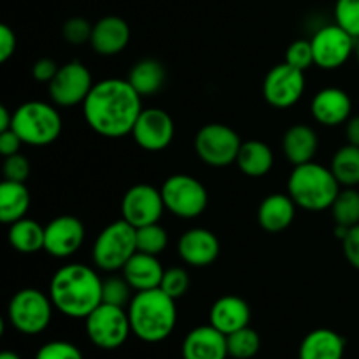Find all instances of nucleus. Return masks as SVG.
Here are the masks:
<instances>
[{"label":"nucleus","mask_w":359,"mask_h":359,"mask_svg":"<svg viewBox=\"0 0 359 359\" xmlns=\"http://www.w3.org/2000/svg\"><path fill=\"white\" fill-rule=\"evenodd\" d=\"M142 112V97L128 79L109 77L98 81L83 104V114L95 133L107 139H121L132 133Z\"/></svg>","instance_id":"1"},{"label":"nucleus","mask_w":359,"mask_h":359,"mask_svg":"<svg viewBox=\"0 0 359 359\" xmlns=\"http://www.w3.org/2000/svg\"><path fill=\"white\" fill-rule=\"evenodd\" d=\"M102 284L104 280L91 266L69 263L53 273L48 294L63 316L86 319L102 304Z\"/></svg>","instance_id":"2"},{"label":"nucleus","mask_w":359,"mask_h":359,"mask_svg":"<svg viewBox=\"0 0 359 359\" xmlns=\"http://www.w3.org/2000/svg\"><path fill=\"white\" fill-rule=\"evenodd\" d=\"M126 311L132 333L147 344L163 342L172 335L177 323L175 300L160 287L133 294Z\"/></svg>","instance_id":"3"},{"label":"nucleus","mask_w":359,"mask_h":359,"mask_svg":"<svg viewBox=\"0 0 359 359\" xmlns=\"http://www.w3.org/2000/svg\"><path fill=\"white\" fill-rule=\"evenodd\" d=\"M340 191V182L333 175L332 168L316 161L297 165L287 177V195L300 209L309 212L332 209Z\"/></svg>","instance_id":"4"},{"label":"nucleus","mask_w":359,"mask_h":359,"mask_svg":"<svg viewBox=\"0 0 359 359\" xmlns=\"http://www.w3.org/2000/svg\"><path fill=\"white\" fill-rule=\"evenodd\" d=\"M62 128V116L55 104L30 100L21 104L14 111L13 130L20 135L23 144H28V146H49L58 139Z\"/></svg>","instance_id":"5"},{"label":"nucleus","mask_w":359,"mask_h":359,"mask_svg":"<svg viewBox=\"0 0 359 359\" xmlns=\"http://www.w3.org/2000/svg\"><path fill=\"white\" fill-rule=\"evenodd\" d=\"M137 252V228L128 221H112L98 233L91 249V258L97 269L104 272H116L123 270Z\"/></svg>","instance_id":"6"},{"label":"nucleus","mask_w":359,"mask_h":359,"mask_svg":"<svg viewBox=\"0 0 359 359\" xmlns=\"http://www.w3.org/2000/svg\"><path fill=\"white\" fill-rule=\"evenodd\" d=\"M53 305L49 294L35 287L20 290L9 302L7 319L23 335H39L49 326L53 318Z\"/></svg>","instance_id":"7"},{"label":"nucleus","mask_w":359,"mask_h":359,"mask_svg":"<svg viewBox=\"0 0 359 359\" xmlns=\"http://www.w3.org/2000/svg\"><path fill=\"white\" fill-rule=\"evenodd\" d=\"M165 209L182 219H193L205 212L209 193L196 177L188 174H174L161 184Z\"/></svg>","instance_id":"8"},{"label":"nucleus","mask_w":359,"mask_h":359,"mask_svg":"<svg viewBox=\"0 0 359 359\" xmlns=\"http://www.w3.org/2000/svg\"><path fill=\"white\" fill-rule=\"evenodd\" d=\"M84 321L88 339L98 349H118L132 335L128 311L116 305L100 304Z\"/></svg>","instance_id":"9"},{"label":"nucleus","mask_w":359,"mask_h":359,"mask_svg":"<svg viewBox=\"0 0 359 359\" xmlns=\"http://www.w3.org/2000/svg\"><path fill=\"white\" fill-rule=\"evenodd\" d=\"M241 147V135L224 123H207L195 137L196 154L203 163L214 168L235 163Z\"/></svg>","instance_id":"10"},{"label":"nucleus","mask_w":359,"mask_h":359,"mask_svg":"<svg viewBox=\"0 0 359 359\" xmlns=\"http://www.w3.org/2000/svg\"><path fill=\"white\" fill-rule=\"evenodd\" d=\"M95 83L90 69L84 63L74 62L60 65L55 79L48 84L51 102L58 107H74L84 104Z\"/></svg>","instance_id":"11"},{"label":"nucleus","mask_w":359,"mask_h":359,"mask_svg":"<svg viewBox=\"0 0 359 359\" xmlns=\"http://www.w3.org/2000/svg\"><path fill=\"white\" fill-rule=\"evenodd\" d=\"M305 91V72L283 62L272 67L263 79V97L272 107L287 109L302 100Z\"/></svg>","instance_id":"12"},{"label":"nucleus","mask_w":359,"mask_h":359,"mask_svg":"<svg viewBox=\"0 0 359 359\" xmlns=\"http://www.w3.org/2000/svg\"><path fill=\"white\" fill-rule=\"evenodd\" d=\"M314 63L323 70L340 69L354 53L356 39L337 23L321 27L311 39Z\"/></svg>","instance_id":"13"},{"label":"nucleus","mask_w":359,"mask_h":359,"mask_svg":"<svg viewBox=\"0 0 359 359\" xmlns=\"http://www.w3.org/2000/svg\"><path fill=\"white\" fill-rule=\"evenodd\" d=\"M135 144L144 151L158 153L167 149L175 135V125L172 116L160 107L142 109L133 125L132 133Z\"/></svg>","instance_id":"14"},{"label":"nucleus","mask_w":359,"mask_h":359,"mask_svg":"<svg viewBox=\"0 0 359 359\" xmlns=\"http://www.w3.org/2000/svg\"><path fill=\"white\" fill-rule=\"evenodd\" d=\"M165 202L161 189L151 184H135L121 198V217L132 226L140 228L158 223L163 216Z\"/></svg>","instance_id":"15"},{"label":"nucleus","mask_w":359,"mask_h":359,"mask_svg":"<svg viewBox=\"0 0 359 359\" xmlns=\"http://www.w3.org/2000/svg\"><path fill=\"white\" fill-rule=\"evenodd\" d=\"M44 251L58 259H65L76 255L86 237V228H84L83 221L76 216H69V214L53 217L44 226Z\"/></svg>","instance_id":"16"},{"label":"nucleus","mask_w":359,"mask_h":359,"mask_svg":"<svg viewBox=\"0 0 359 359\" xmlns=\"http://www.w3.org/2000/svg\"><path fill=\"white\" fill-rule=\"evenodd\" d=\"M177 252L186 265L205 269L219 258V238L207 228H189L179 237Z\"/></svg>","instance_id":"17"},{"label":"nucleus","mask_w":359,"mask_h":359,"mask_svg":"<svg viewBox=\"0 0 359 359\" xmlns=\"http://www.w3.org/2000/svg\"><path fill=\"white\" fill-rule=\"evenodd\" d=\"M311 112L323 126L346 125L353 112V100L342 88H323L312 98Z\"/></svg>","instance_id":"18"},{"label":"nucleus","mask_w":359,"mask_h":359,"mask_svg":"<svg viewBox=\"0 0 359 359\" xmlns=\"http://www.w3.org/2000/svg\"><path fill=\"white\" fill-rule=\"evenodd\" d=\"M130 25L119 16H104L93 23L91 48L100 56H116L130 44Z\"/></svg>","instance_id":"19"},{"label":"nucleus","mask_w":359,"mask_h":359,"mask_svg":"<svg viewBox=\"0 0 359 359\" xmlns=\"http://www.w3.org/2000/svg\"><path fill=\"white\" fill-rule=\"evenodd\" d=\"M226 335L212 325L193 328L182 342V359H226Z\"/></svg>","instance_id":"20"},{"label":"nucleus","mask_w":359,"mask_h":359,"mask_svg":"<svg viewBox=\"0 0 359 359\" xmlns=\"http://www.w3.org/2000/svg\"><path fill=\"white\" fill-rule=\"evenodd\" d=\"M209 321L221 333L230 335V333L249 326L251 307L244 298L237 297V294H226V297L217 298L212 304L209 312Z\"/></svg>","instance_id":"21"},{"label":"nucleus","mask_w":359,"mask_h":359,"mask_svg":"<svg viewBox=\"0 0 359 359\" xmlns=\"http://www.w3.org/2000/svg\"><path fill=\"white\" fill-rule=\"evenodd\" d=\"M121 272L126 283L132 286V290L139 293V291H149L160 287L165 269L161 266L158 256L137 251L128 259V263L123 266Z\"/></svg>","instance_id":"22"},{"label":"nucleus","mask_w":359,"mask_h":359,"mask_svg":"<svg viewBox=\"0 0 359 359\" xmlns=\"http://www.w3.org/2000/svg\"><path fill=\"white\" fill-rule=\"evenodd\" d=\"M297 203L290 195L273 193L258 207V223L269 233H280L291 226L297 216Z\"/></svg>","instance_id":"23"},{"label":"nucleus","mask_w":359,"mask_h":359,"mask_svg":"<svg viewBox=\"0 0 359 359\" xmlns=\"http://www.w3.org/2000/svg\"><path fill=\"white\" fill-rule=\"evenodd\" d=\"M346 340L330 328H318L302 340L298 359H344Z\"/></svg>","instance_id":"24"},{"label":"nucleus","mask_w":359,"mask_h":359,"mask_svg":"<svg viewBox=\"0 0 359 359\" xmlns=\"http://www.w3.org/2000/svg\"><path fill=\"white\" fill-rule=\"evenodd\" d=\"M318 133L309 125H293L286 130L283 137V151L286 160L293 167L314 161L318 153Z\"/></svg>","instance_id":"25"},{"label":"nucleus","mask_w":359,"mask_h":359,"mask_svg":"<svg viewBox=\"0 0 359 359\" xmlns=\"http://www.w3.org/2000/svg\"><path fill=\"white\" fill-rule=\"evenodd\" d=\"M32 196L30 189L25 182L6 181L0 184V221L4 224H13L27 217L30 209Z\"/></svg>","instance_id":"26"},{"label":"nucleus","mask_w":359,"mask_h":359,"mask_svg":"<svg viewBox=\"0 0 359 359\" xmlns=\"http://www.w3.org/2000/svg\"><path fill=\"white\" fill-rule=\"evenodd\" d=\"M273 151L262 140H245L242 142L237 156V167L248 177H263L273 168Z\"/></svg>","instance_id":"27"},{"label":"nucleus","mask_w":359,"mask_h":359,"mask_svg":"<svg viewBox=\"0 0 359 359\" xmlns=\"http://www.w3.org/2000/svg\"><path fill=\"white\" fill-rule=\"evenodd\" d=\"M167 72L165 67L154 58H144L132 67L128 74V83L140 97L156 95L163 88Z\"/></svg>","instance_id":"28"},{"label":"nucleus","mask_w":359,"mask_h":359,"mask_svg":"<svg viewBox=\"0 0 359 359\" xmlns=\"http://www.w3.org/2000/svg\"><path fill=\"white\" fill-rule=\"evenodd\" d=\"M44 226L30 217H23L9 224V233H7L11 248L21 255H35L44 251Z\"/></svg>","instance_id":"29"},{"label":"nucleus","mask_w":359,"mask_h":359,"mask_svg":"<svg viewBox=\"0 0 359 359\" xmlns=\"http://www.w3.org/2000/svg\"><path fill=\"white\" fill-rule=\"evenodd\" d=\"M333 175L344 188H356L359 186V147L346 144L340 147L332 158Z\"/></svg>","instance_id":"30"},{"label":"nucleus","mask_w":359,"mask_h":359,"mask_svg":"<svg viewBox=\"0 0 359 359\" xmlns=\"http://www.w3.org/2000/svg\"><path fill=\"white\" fill-rule=\"evenodd\" d=\"M332 216L335 224L356 226L359 224V191L356 188H344L332 205Z\"/></svg>","instance_id":"31"},{"label":"nucleus","mask_w":359,"mask_h":359,"mask_svg":"<svg viewBox=\"0 0 359 359\" xmlns=\"http://www.w3.org/2000/svg\"><path fill=\"white\" fill-rule=\"evenodd\" d=\"M228 344V356L233 359H251L258 354L259 347H262V340L259 335L252 328L245 326V328L238 330V332L226 335Z\"/></svg>","instance_id":"32"},{"label":"nucleus","mask_w":359,"mask_h":359,"mask_svg":"<svg viewBox=\"0 0 359 359\" xmlns=\"http://www.w3.org/2000/svg\"><path fill=\"white\" fill-rule=\"evenodd\" d=\"M168 245V233L160 223L137 228V251L147 255H161Z\"/></svg>","instance_id":"33"},{"label":"nucleus","mask_w":359,"mask_h":359,"mask_svg":"<svg viewBox=\"0 0 359 359\" xmlns=\"http://www.w3.org/2000/svg\"><path fill=\"white\" fill-rule=\"evenodd\" d=\"M132 291V286L126 283L125 277H111L102 284V304L128 309L133 298Z\"/></svg>","instance_id":"34"},{"label":"nucleus","mask_w":359,"mask_h":359,"mask_svg":"<svg viewBox=\"0 0 359 359\" xmlns=\"http://www.w3.org/2000/svg\"><path fill=\"white\" fill-rule=\"evenodd\" d=\"M335 23L354 39L359 37V0H337Z\"/></svg>","instance_id":"35"},{"label":"nucleus","mask_w":359,"mask_h":359,"mask_svg":"<svg viewBox=\"0 0 359 359\" xmlns=\"http://www.w3.org/2000/svg\"><path fill=\"white\" fill-rule=\"evenodd\" d=\"M160 290L165 291L174 300L184 297L189 290V273L181 266H172V269L165 270Z\"/></svg>","instance_id":"36"},{"label":"nucleus","mask_w":359,"mask_h":359,"mask_svg":"<svg viewBox=\"0 0 359 359\" xmlns=\"http://www.w3.org/2000/svg\"><path fill=\"white\" fill-rule=\"evenodd\" d=\"M91 32H93V25L86 20V18L74 16L63 23L62 34L69 44L81 46L91 41Z\"/></svg>","instance_id":"37"},{"label":"nucleus","mask_w":359,"mask_h":359,"mask_svg":"<svg viewBox=\"0 0 359 359\" xmlns=\"http://www.w3.org/2000/svg\"><path fill=\"white\" fill-rule=\"evenodd\" d=\"M286 63L298 70H309L314 63V51H312V44L307 39H300V41L291 42L290 48L286 51Z\"/></svg>","instance_id":"38"},{"label":"nucleus","mask_w":359,"mask_h":359,"mask_svg":"<svg viewBox=\"0 0 359 359\" xmlns=\"http://www.w3.org/2000/svg\"><path fill=\"white\" fill-rule=\"evenodd\" d=\"M35 359H84L79 347L65 340H55L48 342L37 351Z\"/></svg>","instance_id":"39"},{"label":"nucleus","mask_w":359,"mask_h":359,"mask_svg":"<svg viewBox=\"0 0 359 359\" xmlns=\"http://www.w3.org/2000/svg\"><path fill=\"white\" fill-rule=\"evenodd\" d=\"M30 160L27 156H23L21 153L13 154V156H7L4 160V177L6 181H14V182H27L28 175H30Z\"/></svg>","instance_id":"40"},{"label":"nucleus","mask_w":359,"mask_h":359,"mask_svg":"<svg viewBox=\"0 0 359 359\" xmlns=\"http://www.w3.org/2000/svg\"><path fill=\"white\" fill-rule=\"evenodd\" d=\"M342 251L347 263L359 270V224L349 228V233L342 241Z\"/></svg>","instance_id":"41"},{"label":"nucleus","mask_w":359,"mask_h":359,"mask_svg":"<svg viewBox=\"0 0 359 359\" xmlns=\"http://www.w3.org/2000/svg\"><path fill=\"white\" fill-rule=\"evenodd\" d=\"M16 46L18 39L13 28L6 23L0 25V62H9L14 56V53H16Z\"/></svg>","instance_id":"42"},{"label":"nucleus","mask_w":359,"mask_h":359,"mask_svg":"<svg viewBox=\"0 0 359 359\" xmlns=\"http://www.w3.org/2000/svg\"><path fill=\"white\" fill-rule=\"evenodd\" d=\"M60 65L51 58H41L34 63V69H32V76L37 83H46L49 84L55 79L56 72H58Z\"/></svg>","instance_id":"43"},{"label":"nucleus","mask_w":359,"mask_h":359,"mask_svg":"<svg viewBox=\"0 0 359 359\" xmlns=\"http://www.w3.org/2000/svg\"><path fill=\"white\" fill-rule=\"evenodd\" d=\"M21 146H23V140L20 139V135L13 128L0 132V154L4 158L20 153Z\"/></svg>","instance_id":"44"},{"label":"nucleus","mask_w":359,"mask_h":359,"mask_svg":"<svg viewBox=\"0 0 359 359\" xmlns=\"http://www.w3.org/2000/svg\"><path fill=\"white\" fill-rule=\"evenodd\" d=\"M346 139L347 144L359 147V116H351L346 123Z\"/></svg>","instance_id":"45"},{"label":"nucleus","mask_w":359,"mask_h":359,"mask_svg":"<svg viewBox=\"0 0 359 359\" xmlns=\"http://www.w3.org/2000/svg\"><path fill=\"white\" fill-rule=\"evenodd\" d=\"M13 116L14 112H11L6 105L0 107V132L13 128Z\"/></svg>","instance_id":"46"},{"label":"nucleus","mask_w":359,"mask_h":359,"mask_svg":"<svg viewBox=\"0 0 359 359\" xmlns=\"http://www.w3.org/2000/svg\"><path fill=\"white\" fill-rule=\"evenodd\" d=\"M0 359H21L18 356L16 353H13V351H4L2 354H0Z\"/></svg>","instance_id":"47"},{"label":"nucleus","mask_w":359,"mask_h":359,"mask_svg":"<svg viewBox=\"0 0 359 359\" xmlns=\"http://www.w3.org/2000/svg\"><path fill=\"white\" fill-rule=\"evenodd\" d=\"M354 55H356V58L359 62V37L356 39V44H354Z\"/></svg>","instance_id":"48"}]
</instances>
